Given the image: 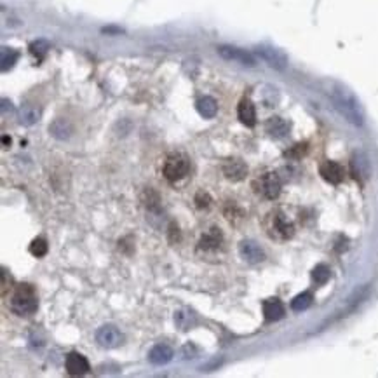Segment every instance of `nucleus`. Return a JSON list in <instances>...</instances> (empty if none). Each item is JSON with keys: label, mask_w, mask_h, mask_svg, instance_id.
I'll return each instance as SVG.
<instances>
[{"label": "nucleus", "mask_w": 378, "mask_h": 378, "mask_svg": "<svg viewBox=\"0 0 378 378\" xmlns=\"http://www.w3.org/2000/svg\"><path fill=\"white\" fill-rule=\"evenodd\" d=\"M330 98L333 101L335 108L351 124L363 126V122H365V112H363V107L359 103L358 96L349 87L342 86V84H333L330 89Z\"/></svg>", "instance_id": "1"}, {"label": "nucleus", "mask_w": 378, "mask_h": 378, "mask_svg": "<svg viewBox=\"0 0 378 378\" xmlns=\"http://www.w3.org/2000/svg\"><path fill=\"white\" fill-rule=\"evenodd\" d=\"M9 307L12 312L17 314V316H28V314H33L38 307L37 293H35L33 286H30V284L17 286L16 291H14L12 296H10Z\"/></svg>", "instance_id": "2"}, {"label": "nucleus", "mask_w": 378, "mask_h": 378, "mask_svg": "<svg viewBox=\"0 0 378 378\" xmlns=\"http://www.w3.org/2000/svg\"><path fill=\"white\" fill-rule=\"evenodd\" d=\"M190 162L189 157L183 154H171L168 155L164 162V176L169 182H180L182 178H185L189 175Z\"/></svg>", "instance_id": "3"}, {"label": "nucleus", "mask_w": 378, "mask_h": 378, "mask_svg": "<svg viewBox=\"0 0 378 378\" xmlns=\"http://www.w3.org/2000/svg\"><path fill=\"white\" fill-rule=\"evenodd\" d=\"M254 189H256V192L261 197H265L268 200H274L281 193V178L275 173H265L263 176H260L254 182Z\"/></svg>", "instance_id": "4"}, {"label": "nucleus", "mask_w": 378, "mask_h": 378, "mask_svg": "<svg viewBox=\"0 0 378 378\" xmlns=\"http://www.w3.org/2000/svg\"><path fill=\"white\" fill-rule=\"evenodd\" d=\"M256 54L275 70H284L288 66V58H286L284 52L275 47H270V45H258Z\"/></svg>", "instance_id": "5"}, {"label": "nucleus", "mask_w": 378, "mask_h": 378, "mask_svg": "<svg viewBox=\"0 0 378 378\" xmlns=\"http://www.w3.org/2000/svg\"><path fill=\"white\" fill-rule=\"evenodd\" d=\"M122 340H124L122 333L115 326H112V324H105V326H101L96 331V342L105 349L119 347L122 344Z\"/></svg>", "instance_id": "6"}, {"label": "nucleus", "mask_w": 378, "mask_h": 378, "mask_svg": "<svg viewBox=\"0 0 378 378\" xmlns=\"http://www.w3.org/2000/svg\"><path fill=\"white\" fill-rule=\"evenodd\" d=\"M218 54H220L223 59H228V61H239L241 65H246V66L256 65L254 58L248 51L234 47V45H220V47H218Z\"/></svg>", "instance_id": "7"}, {"label": "nucleus", "mask_w": 378, "mask_h": 378, "mask_svg": "<svg viewBox=\"0 0 378 378\" xmlns=\"http://www.w3.org/2000/svg\"><path fill=\"white\" fill-rule=\"evenodd\" d=\"M221 171H223L225 178L230 182H241L248 175V166L241 159H227L221 166Z\"/></svg>", "instance_id": "8"}, {"label": "nucleus", "mask_w": 378, "mask_h": 378, "mask_svg": "<svg viewBox=\"0 0 378 378\" xmlns=\"http://www.w3.org/2000/svg\"><path fill=\"white\" fill-rule=\"evenodd\" d=\"M239 254H241V258L246 263H251V265H256L265 260V251L256 242L249 241V239H246V241H242L241 244H239Z\"/></svg>", "instance_id": "9"}, {"label": "nucleus", "mask_w": 378, "mask_h": 378, "mask_svg": "<svg viewBox=\"0 0 378 378\" xmlns=\"http://www.w3.org/2000/svg\"><path fill=\"white\" fill-rule=\"evenodd\" d=\"M295 234L293 223L282 213H275L272 218V235L277 239H291Z\"/></svg>", "instance_id": "10"}, {"label": "nucleus", "mask_w": 378, "mask_h": 378, "mask_svg": "<svg viewBox=\"0 0 378 378\" xmlns=\"http://www.w3.org/2000/svg\"><path fill=\"white\" fill-rule=\"evenodd\" d=\"M351 171L352 175H354V178L358 180V182L365 183L366 180L370 178V173H372V169H370V162L368 159H366L365 154H361V152H356L354 155H352L351 159Z\"/></svg>", "instance_id": "11"}, {"label": "nucleus", "mask_w": 378, "mask_h": 378, "mask_svg": "<svg viewBox=\"0 0 378 378\" xmlns=\"http://www.w3.org/2000/svg\"><path fill=\"white\" fill-rule=\"evenodd\" d=\"M65 365H66V372L73 377L86 375V373L89 372V363H87V359L84 358L82 354H79V352H70V354L66 356Z\"/></svg>", "instance_id": "12"}, {"label": "nucleus", "mask_w": 378, "mask_h": 378, "mask_svg": "<svg viewBox=\"0 0 378 378\" xmlns=\"http://www.w3.org/2000/svg\"><path fill=\"white\" fill-rule=\"evenodd\" d=\"M319 173L328 183H333V185H338L342 180L345 178V171L338 162H333V161H326L321 164L319 168Z\"/></svg>", "instance_id": "13"}, {"label": "nucleus", "mask_w": 378, "mask_h": 378, "mask_svg": "<svg viewBox=\"0 0 378 378\" xmlns=\"http://www.w3.org/2000/svg\"><path fill=\"white\" fill-rule=\"evenodd\" d=\"M237 115H239V121L244 126L253 127L256 124V110H254V105L251 103V100H248V98L241 100V103H239L237 107Z\"/></svg>", "instance_id": "14"}, {"label": "nucleus", "mask_w": 378, "mask_h": 378, "mask_svg": "<svg viewBox=\"0 0 378 378\" xmlns=\"http://www.w3.org/2000/svg\"><path fill=\"white\" fill-rule=\"evenodd\" d=\"M171 359H173L171 347H168V345H164V344L155 345V347L148 352V361H150L152 365H157V366L168 365Z\"/></svg>", "instance_id": "15"}, {"label": "nucleus", "mask_w": 378, "mask_h": 378, "mask_svg": "<svg viewBox=\"0 0 378 378\" xmlns=\"http://www.w3.org/2000/svg\"><path fill=\"white\" fill-rule=\"evenodd\" d=\"M263 314H265V319L270 321V323L279 321V319L284 317V305H282L277 298L265 300L263 302Z\"/></svg>", "instance_id": "16"}, {"label": "nucleus", "mask_w": 378, "mask_h": 378, "mask_svg": "<svg viewBox=\"0 0 378 378\" xmlns=\"http://www.w3.org/2000/svg\"><path fill=\"white\" fill-rule=\"evenodd\" d=\"M221 241H223V237H221L220 228L213 227L209 232H206V234L200 237L199 248L204 249V251H209V249H218L221 246Z\"/></svg>", "instance_id": "17"}, {"label": "nucleus", "mask_w": 378, "mask_h": 378, "mask_svg": "<svg viewBox=\"0 0 378 378\" xmlns=\"http://www.w3.org/2000/svg\"><path fill=\"white\" fill-rule=\"evenodd\" d=\"M265 127H267V133L274 138H284L289 133V124L281 117H270Z\"/></svg>", "instance_id": "18"}, {"label": "nucleus", "mask_w": 378, "mask_h": 378, "mask_svg": "<svg viewBox=\"0 0 378 378\" xmlns=\"http://www.w3.org/2000/svg\"><path fill=\"white\" fill-rule=\"evenodd\" d=\"M197 112L202 115L204 119H213L218 112V103L214 98L211 96H202L199 101H197Z\"/></svg>", "instance_id": "19"}, {"label": "nucleus", "mask_w": 378, "mask_h": 378, "mask_svg": "<svg viewBox=\"0 0 378 378\" xmlns=\"http://www.w3.org/2000/svg\"><path fill=\"white\" fill-rule=\"evenodd\" d=\"M40 119V110L33 105H23L19 112V122L23 126H33Z\"/></svg>", "instance_id": "20"}, {"label": "nucleus", "mask_w": 378, "mask_h": 378, "mask_svg": "<svg viewBox=\"0 0 378 378\" xmlns=\"http://www.w3.org/2000/svg\"><path fill=\"white\" fill-rule=\"evenodd\" d=\"M49 131H51L52 136L58 138V140H66V138H70V134H72V126L66 121H63V119H58V121H54L49 126Z\"/></svg>", "instance_id": "21"}, {"label": "nucleus", "mask_w": 378, "mask_h": 378, "mask_svg": "<svg viewBox=\"0 0 378 378\" xmlns=\"http://www.w3.org/2000/svg\"><path fill=\"white\" fill-rule=\"evenodd\" d=\"M310 305H312V295H310L309 291L300 293V295H296L295 298L291 300V309L295 310V312H303V310H307Z\"/></svg>", "instance_id": "22"}, {"label": "nucleus", "mask_w": 378, "mask_h": 378, "mask_svg": "<svg viewBox=\"0 0 378 378\" xmlns=\"http://www.w3.org/2000/svg\"><path fill=\"white\" fill-rule=\"evenodd\" d=\"M175 323L180 330L185 331L195 323V317H193V314L189 312V310H178V312L175 314Z\"/></svg>", "instance_id": "23"}, {"label": "nucleus", "mask_w": 378, "mask_h": 378, "mask_svg": "<svg viewBox=\"0 0 378 378\" xmlns=\"http://www.w3.org/2000/svg\"><path fill=\"white\" fill-rule=\"evenodd\" d=\"M330 277H331V270H330V267L328 265H317L316 268H314V272H312V279H314V282L316 284H326L328 281H330Z\"/></svg>", "instance_id": "24"}, {"label": "nucleus", "mask_w": 378, "mask_h": 378, "mask_svg": "<svg viewBox=\"0 0 378 378\" xmlns=\"http://www.w3.org/2000/svg\"><path fill=\"white\" fill-rule=\"evenodd\" d=\"M17 61V51L10 47H2V72H7Z\"/></svg>", "instance_id": "25"}, {"label": "nucleus", "mask_w": 378, "mask_h": 378, "mask_svg": "<svg viewBox=\"0 0 378 378\" xmlns=\"http://www.w3.org/2000/svg\"><path fill=\"white\" fill-rule=\"evenodd\" d=\"M30 253L33 254V256H37V258L44 256V254L47 253V242H45V239L44 237L33 239L31 244H30Z\"/></svg>", "instance_id": "26"}, {"label": "nucleus", "mask_w": 378, "mask_h": 378, "mask_svg": "<svg viewBox=\"0 0 378 378\" xmlns=\"http://www.w3.org/2000/svg\"><path fill=\"white\" fill-rule=\"evenodd\" d=\"M145 195H147V199H145V204H147L148 209L157 211L159 209V202H161V197H159V193L155 192V190H152V189H147V190H145Z\"/></svg>", "instance_id": "27"}, {"label": "nucleus", "mask_w": 378, "mask_h": 378, "mask_svg": "<svg viewBox=\"0 0 378 378\" xmlns=\"http://www.w3.org/2000/svg\"><path fill=\"white\" fill-rule=\"evenodd\" d=\"M49 51V44L45 40H35L30 44V52L37 58H44L45 52Z\"/></svg>", "instance_id": "28"}, {"label": "nucleus", "mask_w": 378, "mask_h": 378, "mask_svg": "<svg viewBox=\"0 0 378 378\" xmlns=\"http://www.w3.org/2000/svg\"><path fill=\"white\" fill-rule=\"evenodd\" d=\"M305 152H307V143H300V145H295L289 152H286V157L300 159Z\"/></svg>", "instance_id": "29"}, {"label": "nucleus", "mask_w": 378, "mask_h": 378, "mask_svg": "<svg viewBox=\"0 0 378 378\" xmlns=\"http://www.w3.org/2000/svg\"><path fill=\"white\" fill-rule=\"evenodd\" d=\"M195 202H197V207H207L211 202V197L207 192H204V190H199L195 195Z\"/></svg>", "instance_id": "30"}, {"label": "nucleus", "mask_w": 378, "mask_h": 378, "mask_svg": "<svg viewBox=\"0 0 378 378\" xmlns=\"http://www.w3.org/2000/svg\"><path fill=\"white\" fill-rule=\"evenodd\" d=\"M2 141H3V147H7V145H10V138H7V136H3V138H2Z\"/></svg>", "instance_id": "31"}]
</instances>
